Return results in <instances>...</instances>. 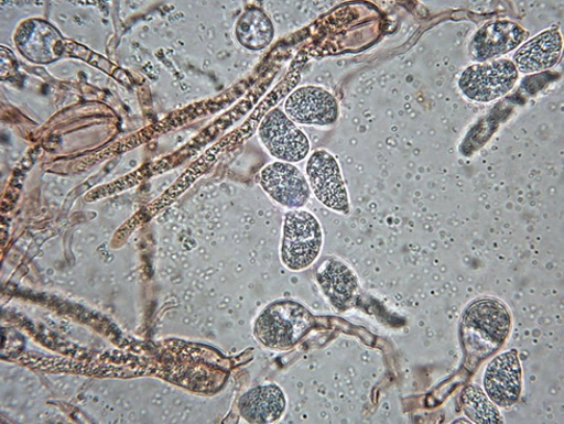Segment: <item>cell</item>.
Returning a JSON list of instances; mask_svg holds the SVG:
<instances>
[{"label":"cell","mask_w":564,"mask_h":424,"mask_svg":"<svg viewBox=\"0 0 564 424\" xmlns=\"http://www.w3.org/2000/svg\"><path fill=\"white\" fill-rule=\"evenodd\" d=\"M511 329V316L497 298L482 297L471 303L460 320L459 337L467 360L481 362L505 345Z\"/></svg>","instance_id":"1"},{"label":"cell","mask_w":564,"mask_h":424,"mask_svg":"<svg viewBox=\"0 0 564 424\" xmlns=\"http://www.w3.org/2000/svg\"><path fill=\"white\" fill-rule=\"evenodd\" d=\"M310 309L291 301L270 304L254 320L253 335L271 351H290L315 327Z\"/></svg>","instance_id":"2"},{"label":"cell","mask_w":564,"mask_h":424,"mask_svg":"<svg viewBox=\"0 0 564 424\" xmlns=\"http://www.w3.org/2000/svg\"><path fill=\"white\" fill-rule=\"evenodd\" d=\"M324 244L322 224L306 210H290L282 226L280 259L291 271L310 269L318 260Z\"/></svg>","instance_id":"3"},{"label":"cell","mask_w":564,"mask_h":424,"mask_svg":"<svg viewBox=\"0 0 564 424\" xmlns=\"http://www.w3.org/2000/svg\"><path fill=\"white\" fill-rule=\"evenodd\" d=\"M520 73L512 61L500 58L467 67L457 81L469 101L486 105L497 101L517 86Z\"/></svg>","instance_id":"4"},{"label":"cell","mask_w":564,"mask_h":424,"mask_svg":"<svg viewBox=\"0 0 564 424\" xmlns=\"http://www.w3.org/2000/svg\"><path fill=\"white\" fill-rule=\"evenodd\" d=\"M307 182L318 202L332 211L350 214V199L340 164L325 149L314 152L305 166Z\"/></svg>","instance_id":"5"},{"label":"cell","mask_w":564,"mask_h":424,"mask_svg":"<svg viewBox=\"0 0 564 424\" xmlns=\"http://www.w3.org/2000/svg\"><path fill=\"white\" fill-rule=\"evenodd\" d=\"M259 138L265 151L276 161L302 162L311 153V141L281 109L270 111L261 123Z\"/></svg>","instance_id":"6"},{"label":"cell","mask_w":564,"mask_h":424,"mask_svg":"<svg viewBox=\"0 0 564 424\" xmlns=\"http://www.w3.org/2000/svg\"><path fill=\"white\" fill-rule=\"evenodd\" d=\"M284 112L297 124L332 128L340 118V105L335 95L318 86L295 89L286 99Z\"/></svg>","instance_id":"7"},{"label":"cell","mask_w":564,"mask_h":424,"mask_svg":"<svg viewBox=\"0 0 564 424\" xmlns=\"http://www.w3.org/2000/svg\"><path fill=\"white\" fill-rule=\"evenodd\" d=\"M261 187L276 205L299 210L310 203L312 189L303 172L292 163L273 162L261 172Z\"/></svg>","instance_id":"8"},{"label":"cell","mask_w":564,"mask_h":424,"mask_svg":"<svg viewBox=\"0 0 564 424\" xmlns=\"http://www.w3.org/2000/svg\"><path fill=\"white\" fill-rule=\"evenodd\" d=\"M484 391L501 409L518 404L523 391V370L518 349L497 356L484 372Z\"/></svg>","instance_id":"9"},{"label":"cell","mask_w":564,"mask_h":424,"mask_svg":"<svg viewBox=\"0 0 564 424\" xmlns=\"http://www.w3.org/2000/svg\"><path fill=\"white\" fill-rule=\"evenodd\" d=\"M528 37L529 33L516 21H490L473 36L469 56L476 64L497 61L514 52Z\"/></svg>","instance_id":"10"},{"label":"cell","mask_w":564,"mask_h":424,"mask_svg":"<svg viewBox=\"0 0 564 424\" xmlns=\"http://www.w3.org/2000/svg\"><path fill=\"white\" fill-rule=\"evenodd\" d=\"M316 280L327 302L339 312L352 307L360 282L354 270L341 259L324 258L316 268Z\"/></svg>","instance_id":"11"},{"label":"cell","mask_w":564,"mask_h":424,"mask_svg":"<svg viewBox=\"0 0 564 424\" xmlns=\"http://www.w3.org/2000/svg\"><path fill=\"white\" fill-rule=\"evenodd\" d=\"M562 52V34L552 28L523 43L512 56V63L522 74L545 72L560 62Z\"/></svg>","instance_id":"12"},{"label":"cell","mask_w":564,"mask_h":424,"mask_svg":"<svg viewBox=\"0 0 564 424\" xmlns=\"http://www.w3.org/2000/svg\"><path fill=\"white\" fill-rule=\"evenodd\" d=\"M288 398L279 385L264 384L250 389L239 401L241 416L251 424H270L284 417Z\"/></svg>","instance_id":"13"},{"label":"cell","mask_w":564,"mask_h":424,"mask_svg":"<svg viewBox=\"0 0 564 424\" xmlns=\"http://www.w3.org/2000/svg\"><path fill=\"white\" fill-rule=\"evenodd\" d=\"M275 30L270 17L261 9H248L236 24L239 43L251 52H261L274 40Z\"/></svg>","instance_id":"14"},{"label":"cell","mask_w":564,"mask_h":424,"mask_svg":"<svg viewBox=\"0 0 564 424\" xmlns=\"http://www.w3.org/2000/svg\"><path fill=\"white\" fill-rule=\"evenodd\" d=\"M460 405L473 423H505L499 407L478 385H468L464 389Z\"/></svg>","instance_id":"15"},{"label":"cell","mask_w":564,"mask_h":424,"mask_svg":"<svg viewBox=\"0 0 564 424\" xmlns=\"http://www.w3.org/2000/svg\"><path fill=\"white\" fill-rule=\"evenodd\" d=\"M473 423L468 418H458V420H455L454 423Z\"/></svg>","instance_id":"16"}]
</instances>
